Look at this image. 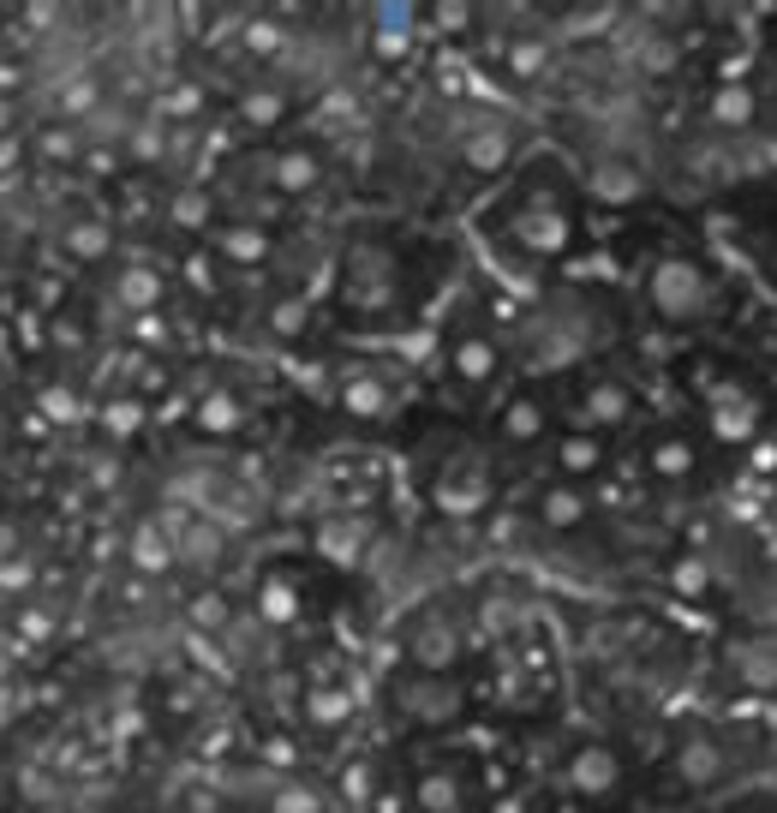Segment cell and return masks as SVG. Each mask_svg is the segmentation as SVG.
Listing matches in <instances>:
<instances>
[{
	"label": "cell",
	"mask_w": 777,
	"mask_h": 813,
	"mask_svg": "<svg viewBox=\"0 0 777 813\" xmlns=\"http://www.w3.org/2000/svg\"><path fill=\"white\" fill-rule=\"evenodd\" d=\"M335 305L341 317H360V323L389 317L401 305V251L377 234H353L335 263Z\"/></svg>",
	"instance_id": "obj_1"
},
{
	"label": "cell",
	"mask_w": 777,
	"mask_h": 813,
	"mask_svg": "<svg viewBox=\"0 0 777 813\" xmlns=\"http://www.w3.org/2000/svg\"><path fill=\"white\" fill-rule=\"evenodd\" d=\"M496 215H503V234H508V246H515L520 258L551 263V258H563V251L575 246V215H568V203L556 198L551 180H520L515 192L503 198Z\"/></svg>",
	"instance_id": "obj_2"
},
{
	"label": "cell",
	"mask_w": 777,
	"mask_h": 813,
	"mask_svg": "<svg viewBox=\"0 0 777 813\" xmlns=\"http://www.w3.org/2000/svg\"><path fill=\"white\" fill-rule=\"evenodd\" d=\"M646 299H652V311L664 323H694V317L711 311L718 287H711V275L694 258H658L652 275H646Z\"/></svg>",
	"instance_id": "obj_3"
},
{
	"label": "cell",
	"mask_w": 777,
	"mask_h": 813,
	"mask_svg": "<svg viewBox=\"0 0 777 813\" xmlns=\"http://www.w3.org/2000/svg\"><path fill=\"white\" fill-rule=\"evenodd\" d=\"M520 126L508 120V114H479V120L461 126V138H455V162H461L467 174H508L520 156Z\"/></svg>",
	"instance_id": "obj_4"
},
{
	"label": "cell",
	"mask_w": 777,
	"mask_h": 813,
	"mask_svg": "<svg viewBox=\"0 0 777 813\" xmlns=\"http://www.w3.org/2000/svg\"><path fill=\"white\" fill-rule=\"evenodd\" d=\"M467 652V628L449 616L443 604H425L419 622L407 628V664L413 670H431V676H449Z\"/></svg>",
	"instance_id": "obj_5"
},
{
	"label": "cell",
	"mask_w": 777,
	"mask_h": 813,
	"mask_svg": "<svg viewBox=\"0 0 777 813\" xmlns=\"http://www.w3.org/2000/svg\"><path fill=\"white\" fill-rule=\"evenodd\" d=\"M395 706H401L407 723H419V730H443V723L461 718V688H455L449 676L413 670V676L401 682V694H395Z\"/></svg>",
	"instance_id": "obj_6"
},
{
	"label": "cell",
	"mask_w": 777,
	"mask_h": 813,
	"mask_svg": "<svg viewBox=\"0 0 777 813\" xmlns=\"http://www.w3.org/2000/svg\"><path fill=\"white\" fill-rule=\"evenodd\" d=\"M485 503H491V473L479 461H449L431 479V508L449 520H473Z\"/></svg>",
	"instance_id": "obj_7"
},
{
	"label": "cell",
	"mask_w": 777,
	"mask_h": 813,
	"mask_svg": "<svg viewBox=\"0 0 777 813\" xmlns=\"http://www.w3.org/2000/svg\"><path fill=\"white\" fill-rule=\"evenodd\" d=\"M580 186H586V198H592V203L622 210V203H634L646 192V174H640V162H634V156H592V162H586V174H580Z\"/></svg>",
	"instance_id": "obj_8"
},
{
	"label": "cell",
	"mask_w": 777,
	"mask_h": 813,
	"mask_svg": "<svg viewBox=\"0 0 777 813\" xmlns=\"http://www.w3.org/2000/svg\"><path fill=\"white\" fill-rule=\"evenodd\" d=\"M263 186H270L275 198H311L317 186H323V156H317L311 144H293L282 156L263 162Z\"/></svg>",
	"instance_id": "obj_9"
},
{
	"label": "cell",
	"mask_w": 777,
	"mask_h": 813,
	"mask_svg": "<svg viewBox=\"0 0 777 813\" xmlns=\"http://www.w3.org/2000/svg\"><path fill=\"white\" fill-rule=\"evenodd\" d=\"M628 413H634V396L622 384H610V377H598V384H586L575 396V431H586V437L628 425Z\"/></svg>",
	"instance_id": "obj_10"
},
{
	"label": "cell",
	"mask_w": 777,
	"mask_h": 813,
	"mask_svg": "<svg viewBox=\"0 0 777 813\" xmlns=\"http://www.w3.org/2000/svg\"><path fill=\"white\" fill-rule=\"evenodd\" d=\"M55 246L67 263H108L114 251V227L108 215H60L55 222Z\"/></svg>",
	"instance_id": "obj_11"
},
{
	"label": "cell",
	"mask_w": 777,
	"mask_h": 813,
	"mask_svg": "<svg viewBox=\"0 0 777 813\" xmlns=\"http://www.w3.org/2000/svg\"><path fill=\"white\" fill-rule=\"evenodd\" d=\"M586 515H592V503H586V485L551 479V485L532 491V520H539L544 532H575V527H586Z\"/></svg>",
	"instance_id": "obj_12"
},
{
	"label": "cell",
	"mask_w": 777,
	"mask_h": 813,
	"mask_svg": "<svg viewBox=\"0 0 777 813\" xmlns=\"http://www.w3.org/2000/svg\"><path fill=\"white\" fill-rule=\"evenodd\" d=\"M108 299H114V311H126V317H138V323H144V317L162 305L156 263H120V270H114V282H108Z\"/></svg>",
	"instance_id": "obj_13"
},
{
	"label": "cell",
	"mask_w": 777,
	"mask_h": 813,
	"mask_svg": "<svg viewBox=\"0 0 777 813\" xmlns=\"http://www.w3.org/2000/svg\"><path fill=\"white\" fill-rule=\"evenodd\" d=\"M622 783V759H616V747H604V742H580L575 747V759H568V790L575 796H610Z\"/></svg>",
	"instance_id": "obj_14"
},
{
	"label": "cell",
	"mask_w": 777,
	"mask_h": 813,
	"mask_svg": "<svg viewBox=\"0 0 777 813\" xmlns=\"http://www.w3.org/2000/svg\"><path fill=\"white\" fill-rule=\"evenodd\" d=\"M503 360H508V347L503 341H491V335H461L449 347V372L461 377L467 389H485L496 372H503Z\"/></svg>",
	"instance_id": "obj_15"
},
{
	"label": "cell",
	"mask_w": 777,
	"mask_h": 813,
	"mask_svg": "<svg viewBox=\"0 0 777 813\" xmlns=\"http://www.w3.org/2000/svg\"><path fill=\"white\" fill-rule=\"evenodd\" d=\"M419 12L413 7H377L372 12V55L377 60H407L419 43Z\"/></svg>",
	"instance_id": "obj_16"
},
{
	"label": "cell",
	"mask_w": 777,
	"mask_h": 813,
	"mask_svg": "<svg viewBox=\"0 0 777 813\" xmlns=\"http://www.w3.org/2000/svg\"><path fill=\"white\" fill-rule=\"evenodd\" d=\"M215 251H222L227 263H239V270H251V263H270V227L251 222V215H239V222H222V227H215Z\"/></svg>",
	"instance_id": "obj_17"
},
{
	"label": "cell",
	"mask_w": 777,
	"mask_h": 813,
	"mask_svg": "<svg viewBox=\"0 0 777 813\" xmlns=\"http://www.w3.org/2000/svg\"><path fill=\"white\" fill-rule=\"evenodd\" d=\"M628 60L634 72H646V79H670V72L682 67V43L664 31H652V24H640V31L628 36Z\"/></svg>",
	"instance_id": "obj_18"
},
{
	"label": "cell",
	"mask_w": 777,
	"mask_h": 813,
	"mask_svg": "<svg viewBox=\"0 0 777 813\" xmlns=\"http://www.w3.org/2000/svg\"><path fill=\"white\" fill-rule=\"evenodd\" d=\"M711 431H718L723 443H747L760 431L754 396H742V389H711Z\"/></svg>",
	"instance_id": "obj_19"
},
{
	"label": "cell",
	"mask_w": 777,
	"mask_h": 813,
	"mask_svg": "<svg viewBox=\"0 0 777 813\" xmlns=\"http://www.w3.org/2000/svg\"><path fill=\"white\" fill-rule=\"evenodd\" d=\"M311 544H317V556H329V563L353 568V563L365 556V544H372V532H365V520H341V515H329L323 527L311 532Z\"/></svg>",
	"instance_id": "obj_20"
},
{
	"label": "cell",
	"mask_w": 777,
	"mask_h": 813,
	"mask_svg": "<svg viewBox=\"0 0 777 813\" xmlns=\"http://www.w3.org/2000/svg\"><path fill=\"white\" fill-rule=\"evenodd\" d=\"M341 406L353 419H389L395 413V389L377 372H348L341 377Z\"/></svg>",
	"instance_id": "obj_21"
},
{
	"label": "cell",
	"mask_w": 777,
	"mask_h": 813,
	"mask_svg": "<svg viewBox=\"0 0 777 813\" xmlns=\"http://www.w3.org/2000/svg\"><path fill=\"white\" fill-rule=\"evenodd\" d=\"M544 431H551V413H544L532 396H508L503 413H496V437H503V443H520V449H527V443H539Z\"/></svg>",
	"instance_id": "obj_22"
},
{
	"label": "cell",
	"mask_w": 777,
	"mask_h": 813,
	"mask_svg": "<svg viewBox=\"0 0 777 813\" xmlns=\"http://www.w3.org/2000/svg\"><path fill=\"white\" fill-rule=\"evenodd\" d=\"M174 563H180V551H174V532L156 527V520H144V527L132 532V568H144V575H168Z\"/></svg>",
	"instance_id": "obj_23"
},
{
	"label": "cell",
	"mask_w": 777,
	"mask_h": 813,
	"mask_svg": "<svg viewBox=\"0 0 777 813\" xmlns=\"http://www.w3.org/2000/svg\"><path fill=\"white\" fill-rule=\"evenodd\" d=\"M251 610H258L270 628H293V622H299V587H293V580H282V575H263Z\"/></svg>",
	"instance_id": "obj_24"
},
{
	"label": "cell",
	"mask_w": 777,
	"mask_h": 813,
	"mask_svg": "<svg viewBox=\"0 0 777 813\" xmlns=\"http://www.w3.org/2000/svg\"><path fill=\"white\" fill-rule=\"evenodd\" d=\"M556 479H568V485H580V479L598 473V461H604V449H598V437H586V431H568L563 443H556Z\"/></svg>",
	"instance_id": "obj_25"
},
{
	"label": "cell",
	"mask_w": 777,
	"mask_h": 813,
	"mask_svg": "<svg viewBox=\"0 0 777 813\" xmlns=\"http://www.w3.org/2000/svg\"><path fill=\"white\" fill-rule=\"evenodd\" d=\"M198 431L203 437H234L239 425H246V406H239V396L234 389H210V396L198 401Z\"/></svg>",
	"instance_id": "obj_26"
},
{
	"label": "cell",
	"mask_w": 777,
	"mask_h": 813,
	"mask_svg": "<svg viewBox=\"0 0 777 813\" xmlns=\"http://www.w3.org/2000/svg\"><path fill=\"white\" fill-rule=\"evenodd\" d=\"M676 778L687 783V790H706V783H718V778H723V754H718V742H682V754H676Z\"/></svg>",
	"instance_id": "obj_27"
},
{
	"label": "cell",
	"mask_w": 777,
	"mask_h": 813,
	"mask_svg": "<svg viewBox=\"0 0 777 813\" xmlns=\"http://www.w3.org/2000/svg\"><path fill=\"white\" fill-rule=\"evenodd\" d=\"M413 802L419 813H461V778L455 771H425L413 783Z\"/></svg>",
	"instance_id": "obj_28"
},
{
	"label": "cell",
	"mask_w": 777,
	"mask_h": 813,
	"mask_svg": "<svg viewBox=\"0 0 777 813\" xmlns=\"http://www.w3.org/2000/svg\"><path fill=\"white\" fill-rule=\"evenodd\" d=\"M168 222L186 227V234H203V227L215 222V198L203 192V186H186V192L168 198Z\"/></svg>",
	"instance_id": "obj_29"
},
{
	"label": "cell",
	"mask_w": 777,
	"mask_h": 813,
	"mask_svg": "<svg viewBox=\"0 0 777 813\" xmlns=\"http://www.w3.org/2000/svg\"><path fill=\"white\" fill-rule=\"evenodd\" d=\"M239 43H246V55H258V60H282L293 31L287 24H270V19H251V24H239Z\"/></svg>",
	"instance_id": "obj_30"
},
{
	"label": "cell",
	"mask_w": 777,
	"mask_h": 813,
	"mask_svg": "<svg viewBox=\"0 0 777 813\" xmlns=\"http://www.w3.org/2000/svg\"><path fill=\"white\" fill-rule=\"evenodd\" d=\"M735 670H742L747 688H777V646H742Z\"/></svg>",
	"instance_id": "obj_31"
},
{
	"label": "cell",
	"mask_w": 777,
	"mask_h": 813,
	"mask_svg": "<svg viewBox=\"0 0 777 813\" xmlns=\"http://www.w3.org/2000/svg\"><path fill=\"white\" fill-rule=\"evenodd\" d=\"M239 114H246L251 126H282V120H287V96L270 91V84H258V91L239 96Z\"/></svg>",
	"instance_id": "obj_32"
},
{
	"label": "cell",
	"mask_w": 777,
	"mask_h": 813,
	"mask_svg": "<svg viewBox=\"0 0 777 813\" xmlns=\"http://www.w3.org/2000/svg\"><path fill=\"white\" fill-rule=\"evenodd\" d=\"M305 718H311V723L353 718V694L348 688H311V694H305Z\"/></svg>",
	"instance_id": "obj_33"
},
{
	"label": "cell",
	"mask_w": 777,
	"mask_h": 813,
	"mask_svg": "<svg viewBox=\"0 0 777 813\" xmlns=\"http://www.w3.org/2000/svg\"><path fill=\"white\" fill-rule=\"evenodd\" d=\"M652 473H658V479L694 473V443H687V437H664V443L652 449Z\"/></svg>",
	"instance_id": "obj_34"
},
{
	"label": "cell",
	"mask_w": 777,
	"mask_h": 813,
	"mask_svg": "<svg viewBox=\"0 0 777 813\" xmlns=\"http://www.w3.org/2000/svg\"><path fill=\"white\" fill-rule=\"evenodd\" d=\"M544 55H551V48H544V36H515V43H508V72H515V79H539L544 72Z\"/></svg>",
	"instance_id": "obj_35"
},
{
	"label": "cell",
	"mask_w": 777,
	"mask_h": 813,
	"mask_svg": "<svg viewBox=\"0 0 777 813\" xmlns=\"http://www.w3.org/2000/svg\"><path fill=\"white\" fill-rule=\"evenodd\" d=\"M670 587H676L682 599H706V587H711L706 556H676V563H670Z\"/></svg>",
	"instance_id": "obj_36"
},
{
	"label": "cell",
	"mask_w": 777,
	"mask_h": 813,
	"mask_svg": "<svg viewBox=\"0 0 777 813\" xmlns=\"http://www.w3.org/2000/svg\"><path fill=\"white\" fill-rule=\"evenodd\" d=\"M711 120L718 126H747L754 120V96H747L742 84H723V91L711 96Z\"/></svg>",
	"instance_id": "obj_37"
},
{
	"label": "cell",
	"mask_w": 777,
	"mask_h": 813,
	"mask_svg": "<svg viewBox=\"0 0 777 813\" xmlns=\"http://www.w3.org/2000/svg\"><path fill=\"white\" fill-rule=\"evenodd\" d=\"M138 425H144V401H132V396L102 401V431H114V437H132Z\"/></svg>",
	"instance_id": "obj_38"
},
{
	"label": "cell",
	"mask_w": 777,
	"mask_h": 813,
	"mask_svg": "<svg viewBox=\"0 0 777 813\" xmlns=\"http://www.w3.org/2000/svg\"><path fill=\"white\" fill-rule=\"evenodd\" d=\"M270 813H323V802H317V790H305V783H282V790L270 796Z\"/></svg>",
	"instance_id": "obj_39"
},
{
	"label": "cell",
	"mask_w": 777,
	"mask_h": 813,
	"mask_svg": "<svg viewBox=\"0 0 777 813\" xmlns=\"http://www.w3.org/2000/svg\"><path fill=\"white\" fill-rule=\"evenodd\" d=\"M263 323H270V329H275V335H282V341H293V335H299V329H305V299H275Z\"/></svg>",
	"instance_id": "obj_40"
},
{
	"label": "cell",
	"mask_w": 777,
	"mask_h": 813,
	"mask_svg": "<svg viewBox=\"0 0 777 813\" xmlns=\"http://www.w3.org/2000/svg\"><path fill=\"white\" fill-rule=\"evenodd\" d=\"M431 19H437L431 31H443V36H461V31H467V19H473V7H437Z\"/></svg>",
	"instance_id": "obj_41"
},
{
	"label": "cell",
	"mask_w": 777,
	"mask_h": 813,
	"mask_svg": "<svg viewBox=\"0 0 777 813\" xmlns=\"http://www.w3.org/2000/svg\"><path fill=\"white\" fill-rule=\"evenodd\" d=\"M222 616H227L222 592H203V599L192 604V622H203V628H222Z\"/></svg>",
	"instance_id": "obj_42"
},
{
	"label": "cell",
	"mask_w": 777,
	"mask_h": 813,
	"mask_svg": "<svg viewBox=\"0 0 777 813\" xmlns=\"http://www.w3.org/2000/svg\"><path fill=\"white\" fill-rule=\"evenodd\" d=\"M730 813H747V808H730Z\"/></svg>",
	"instance_id": "obj_43"
}]
</instances>
